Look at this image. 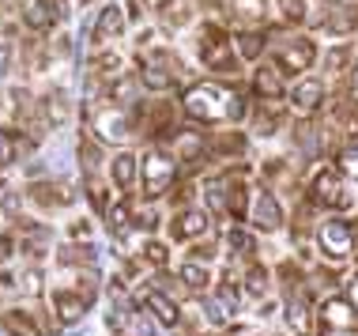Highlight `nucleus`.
<instances>
[{
	"label": "nucleus",
	"instance_id": "nucleus-28",
	"mask_svg": "<svg viewBox=\"0 0 358 336\" xmlns=\"http://www.w3.org/2000/svg\"><path fill=\"white\" fill-rule=\"evenodd\" d=\"M178 280L185 284V291L200 295V291H208V287H211V268L200 265V261H185L178 268Z\"/></svg>",
	"mask_w": 358,
	"mask_h": 336
},
{
	"label": "nucleus",
	"instance_id": "nucleus-21",
	"mask_svg": "<svg viewBox=\"0 0 358 336\" xmlns=\"http://www.w3.org/2000/svg\"><path fill=\"white\" fill-rule=\"evenodd\" d=\"M227 12L238 27H260V23H268L272 4H268V0H230Z\"/></svg>",
	"mask_w": 358,
	"mask_h": 336
},
{
	"label": "nucleus",
	"instance_id": "nucleus-7",
	"mask_svg": "<svg viewBox=\"0 0 358 336\" xmlns=\"http://www.w3.org/2000/svg\"><path fill=\"white\" fill-rule=\"evenodd\" d=\"M87 125H91L94 140H106V144H129L132 136V121L113 99H99L87 106Z\"/></svg>",
	"mask_w": 358,
	"mask_h": 336
},
{
	"label": "nucleus",
	"instance_id": "nucleus-18",
	"mask_svg": "<svg viewBox=\"0 0 358 336\" xmlns=\"http://www.w3.org/2000/svg\"><path fill=\"white\" fill-rule=\"evenodd\" d=\"M124 23H129V15H124V8L121 4H106L99 19H94V27H91V38L94 42H117V38L124 34Z\"/></svg>",
	"mask_w": 358,
	"mask_h": 336
},
{
	"label": "nucleus",
	"instance_id": "nucleus-40",
	"mask_svg": "<svg viewBox=\"0 0 358 336\" xmlns=\"http://www.w3.org/2000/svg\"><path fill=\"white\" fill-rule=\"evenodd\" d=\"M275 4H279L283 23H306V15H309V4H306V0H275Z\"/></svg>",
	"mask_w": 358,
	"mask_h": 336
},
{
	"label": "nucleus",
	"instance_id": "nucleus-22",
	"mask_svg": "<svg viewBox=\"0 0 358 336\" xmlns=\"http://www.w3.org/2000/svg\"><path fill=\"white\" fill-rule=\"evenodd\" d=\"M208 151L215 159H238L245 151V136L238 129H227V132H211L208 136Z\"/></svg>",
	"mask_w": 358,
	"mask_h": 336
},
{
	"label": "nucleus",
	"instance_id": "nucleus-41",
	"mask_svg": "<svg viewBox=\"0 0 358 336\" xmlns=\"http://www.w3.org/2000/svg\"><path fill=\"white\" fill-rule=\"evenodd\" d=\"M192 19V4H185V0H173V4L162 12V23L166 27H185Z\"/></svg>",
	"mask_w": 358,
	"mask_h": 336
},
{
	"label": "nucleus",
	"instance_id": "nucleus-36",
	"mask_svg": "<svg viewBox=\"0 0 358 336\" xmlns=\"http://www.w3.org/2000/svg\"><path fill=\"white\" fill-rule=\"evenodd\" d=\"M336 170L347 178V181H358V144H343L336 151Z\"/></svg>",
	"mask_w": 358,
	"mask_h": 336
},
{
	"label": "nucleus",
	"instance_id": "nucleus-35",
	"mask_svg": "<svg viewBox=\"0 0 358 336\" xmlns=\"http://www.w3.org/2000/svg\"><path fill=\"white\" fill-rule=\"evenodd\" d=\"M42 110H45V121L57 125V129H61V125L69 121V99H64L61 91H50V94H45Z\"/></svg>",
	"mask_w": 358,
	"mask_h": 336
},
{
	"label": "nucleus",
	"instance_id": "nucleus-43",
	"mask_svg": "<svg viewBox=\"0 0 358 336\" xmlns=\"http://www.w3.org/2000/svg\"><path fill=\"white\" fill-rule=\"evenodd\" d=\"M132 227H136V230H148V234H155V230H159V216H155V212H136Z\"/></svg>",
	"mask_w": 358,
	"mask_h": 336
},
{
	"label": "nucleus",
	"instance_id": "nucleus-27",
	"mask_svg": "<svg viewBox=\"0 0 358 336\" xmlns=\"http://www.w3.org/2000/svg\"><path fill=\"white\" fill-rule=\"evenodd\" d=\"M249 204H253V197H249L245 181H241V178H227V216L230 219H245Z\"/></svg>",
	"mask_w": 358,
	"mask_h": 336
},
{
	"label": "nucleus",
	"instance_id": "nucleus-47",
	"mask_svg": "<svg viewBox=\"0 0 358 336\" xmlns=\"http://www.w3.org/2000/svg\"><path fill=\"white\" fill-rule=\"evenodd\" d=\"M8 64H12V46L4 42V46H0V76L8 72Z\"/></svg>",
	"mask_w": 358,
	"mask_h": 336
},
{
	"label": "nucleus",
	"instance_id": "nucleus-44",
	"mask_svg": "<svg viewBox=\"0 0 358 336\" xmlns=\"http://www.w3.org/2000/svg\"><path fill=\"white\" fill-rule=\"evenodd\" d=\"M19 287H23V291H31V295H38V291H42V276H38L34 268H27L23 280H19Z\"/></svg>",
	"mask_w": 358,
	"mask_h": 336
},
{
	"label": "nucleus",
	"instance_id": "nucleus-13",
	"mask_svg": "<svg viewBox=\"0 0 358 336\" xmlns=\"http://www.w3.org/2000/svg\"><path fill=\"white\" fill-rule=\"evenodd\" d=\"M211 219H215V216H211L208 208H181V212L170 219L173 242H200V238H208Z\"/></svg>",
	"mask_w": 358,
	"mask_h": 336
},
{
	"label": "nucleus",
	"instance_id": "nucleus-15",
	"mask_svg": "<svg viewBox=\"0 0 358 336\" xmlns=\"http://www.w3.org/2000/svg\"><path fill=\"white\" fill-rule=\"evenodd\" d=\"M140 306L162 325V329H178V325H181V306L173 302L162 287H155V284L143 287V291H140Z\"/></svg>",
	"mask_w": 358,
	"mask_h": 336
},
{
	"label": "nucleus",
	"instance_id": "nucleus-34",
	"mask_svg": "<svg viewBox=\"0 0 358 336\" xmlns=\"http://www.w3.org/2000/svg\"><path fill=\"white\" fill-rule=\"evenodd\" d=\"M279 121H283V110L272 102V110L260 102V110H253V129L260 132V136H272V132H279Z\"/></svg>",
	"mask_w": 358,
	"mask_h": 336
},
{
	"label": "nucleus",
	"instance_id": "nucleus-29",
	"mask_svg": "<svg viewBox=\"0 0 358 336\" xmlns=\"http://www.w3.org/2000/svg\"><path fill=\"white\" fill-rule=\"evenodd\" d=\"M200 197H204V208L211 216H227V178H208L200 186Z\"/></svg>",
	"mask_w": 358,
	"mask_h": 336
},
{
	"label": "nucleus",
	"instance_id": "nucleus-51",
	"mask_svg": "<svg viewBox=\"0 0 358 336\" xmlns=\"http://www.w3.org/2000/svg\"><path fill=\"white\" fill-rule=\"evenodd\" d=\"M351 132H355V136H358V113H355V118H351Z\"/></svg>",
	"mask_w": 358,
	"mask_h": 336
},
{
	"label": "nucleus",
	"instance_id": "nucleus-46",
	"mask_svg": "<svg viewBox=\"0 0 358 336\" xmlns=\"http://www.w3.org/2000/svg\"><path fill=\"white\" fill-rule=\"evenodd\" d=\"M347 94H351V102L358 106V64L351 69V80H347Z\"/></svg>",
	"mask_w": 358,
	"mask_h": 336
},
{
	"label": "nucleus",
	"instance_id": "nucleus-4",
	"mask_svg": "<svg viewBox=\"0 0 358 336\" xmlns=\"http://www.w3.org/2000/svg\"><path fill=\"white\" fill-rule=\"evenodd\" d=\"M181 72H185V64H181V57L170 50V46H159V50H148L140 53V83L148 91H173L181 80Z\"/></svg>",
	"mask_w": 358,
	"mask_h": 336
},
{
	"label": "nucleus",
	"instance_id": "nucleus-6",
	"mask_svg": "<svg viewBox=\"0 0 358 336\" xmlns=\"http://www.w3.org/2000/svg\"><path fill=\"white\" fill-rule=\"evenodd\" d=\"M306 200L313 208H321V212H343V208H351V189H347V178L336 167H321L313 178H309Z\"/></svg>",
	"mask_w": 358,
	"mask_h": 336
},
{
	"label": "nucleus",
	"instance_id": "nucleus-45",
	"mask_svg": "<svg viewBox=\"0 0 358 336\" xmlns=\"http://www.w3.org/2000/svg\"><path fill=\"white\" fill-rule=\"evenodd\" d=\"M343 295H347V299H351V306L358 310V272L351 276V280H347V291H343Z\"/></svg>",
	"mask_w": 358,
	"mask_h": 336
},
{
	"label": "nucleus",
	"instance_id": "nucleus-50",
	"mask_svg": "<svg viewBox=\"0 0 358 336\" xmlns=\"http://www.w3.org/2000/svg\"><path fill=\"white\" fill-rule=\"evenodd\" d=\"M170 4H173V0H151V8H155V12H159V15H162V12H166V8H170Z\"/></svg>",
	"mask_w": 358,
	"mask_h": 336
},
{
	"label": "nucleus",
	"instance_id": "nucleus-48",
	"mask_svg": "<svg viewBox=\"0 0 358 336\" xmlns=\"http://www.w3.org/2000/svg\"><path fill=\"white\" fill-rule=\"evenodd\" d=\"M8 257H12V238H8V234H0V265H4Z\"/></svg>",
	"mask_w": 358,
	"mask_h": 336
},
{
	"label": "nucleus",
	"instance_id": "nucleus-31",
	"mask_svg": "<svg viewBox=\"0 0 358 336\" xmlns=\"http://www.w3.org/2000/svg\"><path fill=\"white\" fill-rule=\"evenodd\" d=\"M23 136H19L15 129H0V170H8V167H15L19 155H23Z\"/></svg>",
	"mask_w": 358,
	"mask_h": 336
},
{
	"label": "nucleus",
	"instance_id": "nucleus-30",
	"mask_svg": "<svg viewBox=\"0 0 358 336\" xmlns=\"http://www.w3.org/2000/svg\"><path fill=\"white\" fill-rule=\"evenodd\" d=\"M27 197L38 200L42 208H53V204H72V193L61 186H53V181H38V186L27 189Z\"/></svg>",
	"mask_w": 358,
	"mask_h": 336
},
{
	"label": "nucleus",
	"instance_id": "nucleus-16",
	"mask_svg": "<svg viewBox=\"0 0 358 336\" xmlns=\"http://www.w3.org/2000/svg\"><path fill=\"white\" fill-rule=\"evenodd\" d=\"M321 106H324V83L317 80V76L298 80L294 91H290V110H294L298 118H313Z\"/></svg>",
	"mask_w": 358,
	"mask_h": 336
},
{
	"label": "nucleus",
	"instance_id": "nucleus-2",
	"mask_svg": "<svg viewBox=\"0 0 358 336\" xmlns=\"http://www.w3.org/2000/svg\"><path fill=\"white\" fill-rule=\"evenodd\" d=\"M94 299H99V272L94 268H76V284H57L50 291V306H53V321L61 329L80 325L91 314Z\"/></svg>",
	"mask_w": 358,
	"mask_h": 336
},
{
	"label": "nucleus",
	"instance_id": "nucleus-8",
	"mask_svg": "<svg viewBox=\"0 0 358 336\" xmlns=\"http://www.w3.org/2000/svg\"><path fill=\"white\" fill-rule=\"evenodd\" d=\"M313 242H317V253L324 261H347L355 253V223L351 219H321L313 230Z\"/></svg>",
	"mask_w": 358,
	"mask_h": 336
},
{
	"label": "nucleus",
	"instance_id": "nucleus-26",
	"mask_svg": "<svg viewBox=\"0 0 358 336\" xmlns=\"http://www.w3.org/2000/svg\"><path fill=\"white\" fill-rule=\"evenodd\" d=\"M57 265L61 268H94V246L91 242H69L57 249Z\"/></svg>",
	"mask_w": 358,
	"mask_h": 336
},
{
	"label": "nucleus",
	"instance_id": "nucleus-37",
	"mask_svg": "<svg viewBox=\"0 0 358 336\" xmlns=\"http://www.w3.org/2000/svg\"><path fill=\"white\" fill-rule=\"evenodd\" d=\"M140 257H143V261H148V265H155V268H159V272H162V268L170 265V246L162 242V238H148V242H143V249H140Z\"/></svg>",
	"mask_w": 358,
	"mask_h": 336
},
{
	"label": "nucleus",
	"instance_id": "nucleus-53",
	"mask_svg": "<svg viewBox=\"0 0 358 336\" xmlns=\"http://www.w3.org/2000/svg\"><path fill=\"white\" fill-rule=\"evenodd\" d=\"M83 4H87V0H83Z\"/></svg>",
	"mask_w": 358,
	"mask_h": 336
},
{
	"label": "nucleus",
	"instance_id": "nucleus-11",
	"mask_svg": "<svg viewBox=\"0 0 358 336\" xmlns=\"http://www.w3.org/2000/svg\"><path fill=\"white\" fill-rule=\"evenodd\" d=\"M287 216H283V204H279V197L272 189H257L253 193V204H249V227L260 230V234H275V230H283Z\"/></svg>",
	"mask_w": 358,
	"mask_h": 336
},
{
	"label": "nucleus",
	"instance_id": "nucleus-33",
	"mask_svg": "<svg viewBox=\"0 0 358 336\" xmlns=\"http://www.w3.org/2000/svg\"><path fill=\"white\" fill-rule=\"evenodd\" d=\"M264 46H268V31H245V34H238V57H241V61H257V57L264 53Z\"/></svg>",
	"mask_w": 358,
	"mask_h": 336
},
{
	"label": "nucleus",
	"instance_id": "nucleus-14",
	"mask_svg": "<svg viewBox=\"0 0 358 336\" xmlns=\"http://www.w3.org/2000/svg\"><path fill=\"white\" fill-rule=\"evenodd\" d=\"M64 19V0H23V23L34 34H50Z\"/></svg>",
	"mask_w": 358,
	"mask_h": 336
},
{
	"label": "nucleus",
	"instance_id": "nucleus-32",
	"mask_svg": "<svg viewBox=\"0 0 358 336\" xmlns=\"http://www.w3.org/2000/svg\"><path fill=\"white\" fill-rule=\"evenodd\" d=\"M132 219H136L132 204L129 200H117V204H110V212H106V227H110V234H124V230L132 227Z\"/></svg>",
	"mask_w": 358,
	"mask_h": 336
},
{
	"label": "nucleus",
	"instance_id": "nucleus-17",
	"mask_svg": "<svg viewBox=\"0 0 358 336\" xmlns=\"http://www.w3.org/2000/svg\"><path fill=\"white\" fill-rule=\"evenodd\" d=\"M170 140H173L178 159L189 162V167H196V162H204L211 155V151H208V132H200V129H178Z\"/></svg>",
	"mask_w": 358,
	"mask_h": 336
},
{
	"label": "nucleus",
	"instance_id": "nucleus-1",
	"mask_svg": "<svg viewBox=\"0 0 358 336\" xmlns=\"http://www.w3.org/2000/svg\"><path fill=\"white\" fill-rule=\"evenodd\" d=\"M181 110L196 125H238L249 113V102L238 88H227L219 80H196L181 94Z\"/></svg>",
	"mask_w": 358,
	"mask_h": 336
},
{
	"label": "nucleus",
	"instance_id": "nucleus-24",
	"mask_svg": "<svg viewBox=\"0 0 358 336\" xmlns=\"http://www.w3.org/2000/svg\"><path fill=\"white\" fill-rule=\"evenodd\" d=\"M0 336H42V329L27 310H4L0 314Z\"/></svg>",
	"mask_w": 358,
	"mask_h": 336
},
{
	"label": "nucleus",
	"instance_id": "nucleus-52",
	"mask_svg": "<svg viewBox=\"0 0 358 336\" xmlns=\"http://www.w3.org/2000/svg\"><path fill=\"white\" fill-rule=\"evenodd\" d=\"M328 336H358V332H328Z\"/></svg>",
	"mask_w": 358,
	"mask_h": 336
},
{
	"label": "nucleus",
	"instance_id": "nucleus-9",
	"mask_svg": "<svg viewBox=\"0 0 358 336\" xmlns=\"http://www.w3.org/2000/svg\"><path fill=\"white\" fill-rule=\"evenodd\" d=\"M272 61L283 76H298L306 69L317 64V42L309 34H287V38H275V50H272Z\"/></svg>",
	"mask_w": 358,
	"mask_h": 336
},
{
	"label": "nucleus",
	"instance_id": "nucleus-49",
	"mask_svg": "<svg viewBox=\"0 0 358 336\" xmlns=\"http://www.w3.org/2000/svg\"><path fill=\"white\" fill-rule=\"evenodd\" d=\"M72 234H76V238L91 234V223H83V219H76V223H72Z\"/></svg>",
	"mask_w": 358,
	"mask_h": 336
},
{
	"label": "nucleus",
	"instance_id": "nucleus-39",
	"mask_svg": "<svg viewBox=\"0 0 358 336\" xmlns=\"http://www.w3.org/2000/svg\"><path fill=\"white\" fill-rule=\"evenodd\" d=\"M222 253V246L215 242V238H200L196 246L189 249V261H200V265H211L215 261V257Z\"/></svg>",
	"mask_w": 358,
	"mask_h": 336
},
{
	"label": "nucleus",
	"instance_id": "nucleus-23",
	"mask_svg": "<svg viewBox=\"0 0 358 336\" xmlns=\"http://www.w3.org/2000/svg\"><path fill=\"white\" fill-rule=\"evenodd\" d=\"M268 287H272V272H268L260 261H249L245 265V276H241V291L253 295L257 302H264L268 299Z\"/></svg>",
	"mask_w": 358,
	"mask_h": 336
},
{
	"label": "nucleus",
	"instance_id": "nucleus-20",
	"mask_svg": "<svg viewBox=\"0 0 358 336\" xmlns=\"http://www.w3.org/2000/svg\"><path fill=\"white\" fill-rule=\"evenodd\" d=\"M253 94L260 102H279L283 99V72L275 69V64H260V69L253 72Z\"/></svg>",
	"mask_w": 358,
	"mask_h": 336
},
{
	"label": "nucleus",
	"instance_id": "nucleus-5",
	"mask_svg": "<svg viewBox=\"0 0 358 336\" xmlns=\"http://www.w3.org/2000/svg\"><path fill=\"white\" fill-rule=\"evenodd\" d=\"M178 181V159L166 148H148L140 159V189L148 200H162Z\"/></svg>",
	"mask_w": 358,
	"mask_h": 336
},
{
	"label": "nucleus",
	"instance_id": "nucleus-42",
	"mask_svg": "<svg viewBox=\"0 0 358 336\" xmlns=\"http://www.w3.org/2000/svg\"><path fill=\"white\" fill-rule=\"evenodd\" d=\"M347 61H351V46H336V50H328V69L332 72H343Z\"/></svg>",
	"mask_w": 358,
	"mask_h": 336
},
{
	"label": "nucleus",
	"instance_id": "nucleus-12",
	"mask_svg": "<svg viewBox=\"0 0 358 336\" xmlns=\"http://www.w3.org/2000/svg\"><path fill=\"white\" fill-rule=\"evenodd\" d=\"M283 321H287L290 336H313L317 314H313V306H309V291H306V287L283 295Z\"/></svg>",
	"mask_w": 358,
	"mask_h": 336
},
{
	"label": "nucleus",
	"instance_id": "nucleus-25",
	"mask_svg": "<svg viewBox=\"0 0 358 336\" xmlns=\"http://www.w3.org/2000/svg\"><path fill=\"white\" fill-rule=\"evenodd\" d=\"M222 249H227L230 257H238V261H253V234H249L245 227L230 223L227 234H222Z\"/></svg>",
	"mask_w": 358,
	"mask_h": 336
},
{
	"label": "nucleus",
	"instance_id": "nucleus-19",
	"mask_svg": "<svg viewBox=\"0 0 358 336\" xmlns=\"http://www.w3.org/2000/svg\"><path fill=\"white\" fill-rule=\"evenodd\" d=\"M110 178H113V186L121 189V193H132L136 189V181H140V162L132 151H117V155L110 159Z\"/></svg>",
	"mask_w": 358,
	"mask_h": 336
},
{
	"label": "nucleus",
	"instance_id": "nucleus-3",
	"mask_svg": "<svg viewBox=\"0 0 358 336\" xmlns=\"http://www.w3.org/2000/svg\"><path fill=\"white\" fill-rule=\"evenodd\" d=\"M196 53L200 61L208 64V72H219V76H234L241 72V57L234 50V38H230L227 31H222L219 23H204L196 34Z\"/></svg>",
	"mask_w": 358,
	"mask_h": 336
},
{
	"label": "nucleus",
	"instance_id": "nucleus-10",
	"mask_svg": "<svg viewBox=\"0 0 358 336\" xmlns=\"http://www.w3.org/2000/svg\"><path fill=\"white\" fill-rule=\"evenodd\" d=\"M317 325L321 332H358V310L351 306L347 295H328V299L317 306Z\"/></svg>",
	"mask_w": 358,
	"mask_h": 336
},
{
	"label": "nucleus",
	"instance_id": "nucleus-38",
	"mask_svg": "<svg viewBox=\"0 0 358 336\" xmlns=\"http://www.w3.org/2000/svg\"><path fill=\"white\" fill-rule=\"evenodd\" d=\"M80 167H83V174H99V167H102L99 144L87 140V136H80Z\"/></svg>",
	"mask_w": 358,
	"mask_h": 336
}]
</instances>
